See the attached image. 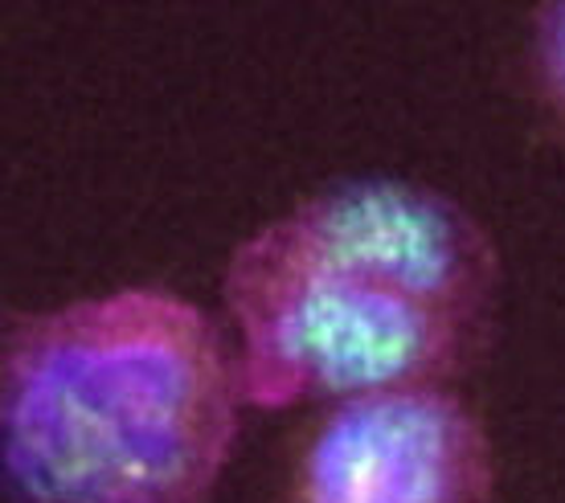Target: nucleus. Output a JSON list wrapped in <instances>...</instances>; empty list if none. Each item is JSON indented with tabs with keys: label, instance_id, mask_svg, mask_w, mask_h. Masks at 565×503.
<instances>
[{
	"label": "nucleus",
	"instance_id": "f257e3e1",
	"mask_svg": "<svg viewBox=\"0 0 565 503\" xmlns=\"http://www.w3.org/2000/svg\"><path fill=\"white\" fill-rule=\"evenodd\" d=\"M500 270L480 217L430 184L356 176L308 193L222 275L246 406L451 385L488 352Z\"/></svg>",
	"mask_w": 565,
	"mask_h": 503
},
{
	"label": "nucleus",
	"instance_id": "f03ea898",
	"mask_svg": "<svg viewBox=\"0 0 565 503\" xmlns=\"http://www.w3.org/2000/svg\"><path fill=\"white\" fill-rule=\"evenodd\" d=\"M242 406L210 311L164 287L4 320L0 459L29 503H205Z\"/></svg>",
	"mask_w": 565,
	"mask_h": 503
},
{
	"label": "nucleus",
	"instance_id": "7ed1b4c3",
	"mask_svg": "<svg viewBox=\"0 0 565 503\" xmlns=\"http://www.w3.org/2000/svg\"><path fill=\"white\" fill-rule=\"evenodd\" d=\"M492 434L455 385L344 397L311 426L287 503H492Z\"/></svg>",
	"mask_w": 565,
	"mask_h": 503
},
{
	"label": "nucleus",
	"instance_id": "20e7f679",
	"mask_svg": "<svg viewBox=\"0 0 565 503\" xmlns=\"http://www.w3.org/2000/svg\"><path fill=\"white\" fill-rule=\"evenodd\" d=\"M537 74L550 107L565 119V0L537 13Z\"/></svg>",
	"mask_w": 565,
	"mask_h": 503
}]
</instances>
